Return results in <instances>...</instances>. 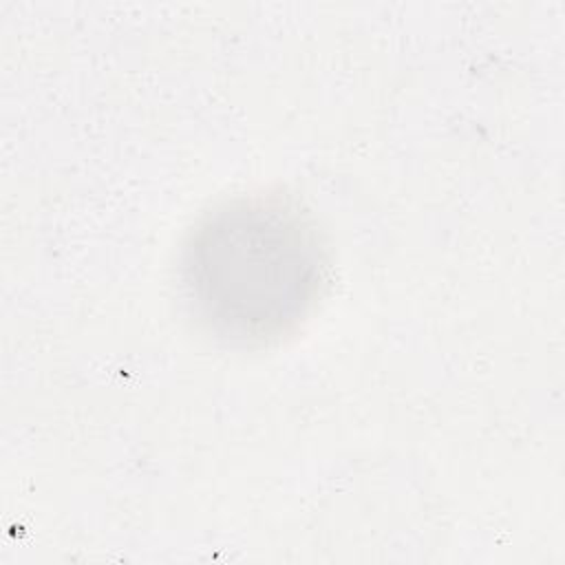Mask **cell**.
I'll return each instance as SVG.
<instances>
[{
    "instance_id": "6da1fadb",
    "label": "cell",
    "mask_w": 565,
    "mask_h": 565,
    "mask_svg": "<svg viewBox=\"0 0 565 565\" xmlns=\"http://www.w3.org/2000/svg\"><path fill=\"white\" fill-rule=\"evenodd\" d=\"M329 258L313 216L289 196H236L188 234L181 282L214 338L263 347L291 333L327 285Z\"/></svg>"
}]
</instances>
